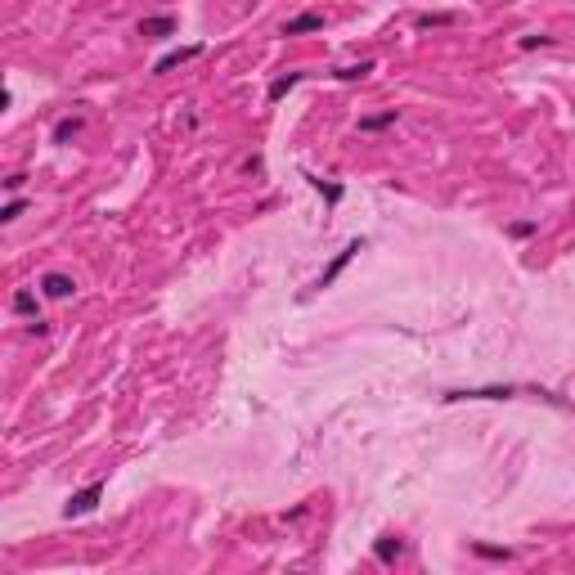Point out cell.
<instances>
[{
    "mask_svg": "<svg viewBox=\"0 0 575 575\" xmlns=\"http://www.w3.org/2000/svg\"><path fill=\"white\" fill-rule=\"evenodd\" d=\"M99 499H104V481H90L85 490H77V495L63 504V517H68V521H72V517H85V512L99 508Z\"/></svg>",
    "mask_w": 575,
    "mask_h": 575,
    "instance_id": "6da1fadb",
    "label": "cell"
},
{
    "mask_svg": "<svg viewBox=\"0 0 575 575\" xmlns=\"http://www.w3.org/2000/svg\"><path fill=\"white\" fill-rule=\"evenodd\" d=\"M360 252H364V243H360V238H356V243H346V248H341V252L333 256V261H328V270L320 274V284H315V288H333V284H337V274H341V270H346V265H351V261H356V256H360Z\"/></svg>",
    "mask_w": 575,
    "mask_h": 575,
    "instance_id": "7a4b0ae2",
    "label": "cell"
},
{
    "mask_svg": "<svg viewBox=\"0 0 575 575\" xmlns=\"http://www.w3.org/2000/svg\"><path fill=\"white\" fill-rule=\"evenodd\" d=\"M202 54V45H180V50H171V54H162L153 63V77H167L171 68H180V63H189V59H198Z\"/></svg>",
    "mask_w": 575,
    "mask_h": 575,
    "instance_id": "3957f363",
    "label": "cell"
},
{
    "mask_svg": "<svg viewBox=\"0 0 575 575\" xmlns=\"http://www.w3.org/2000/svg\"><path fill=\"white\" fill-rule=\"evenodd\" d=\"M140 36H144V41H162V36H176V18H171V14L140 18Z\"/></svg>",
    "mask_w": 575,
    "mask_h": 575,
    "instance_id": "277c9868",
    "label": "cell"
},
{
    "mask_svg": "<svg viewBox=\"0 0 575 575\" xmlns=\"http://www.w3.org/2000/svg\"><path fill=\"white\" fill-rule=\"evenodd\" d=\"M305 32H324V14L320 9H305V14L284 23V36H305Z\"/></svg>",
    "mask_w": 575,
    "mask_h": 575,
    "instance_id": "5b68a950",
    "label": "cell"
},
{
    "mask_svg": "<svg viewBox=\"0 0 575 575\" xmlns=\"http://www.w3.org/2000/svg\"><path fill=\"white\" fill-rule=\"evenodd\" d=\"M41 292H45V297H54V301H68L72 292H77V284H72L68 274H59V270H50V274L41 279Z\"/></svg>",
    "mask_w": 575,
    "mask_h": 575,
    "instance_id": "8992f818",
    "label": "cell"
},
{
    "mask_svg": "<svg viewBox=\"0 0 575 575\" xmlns=\"http://www.w3.org/2000/svg\"><path fill=\"white\" fill-rule=\"evenodd\" d=\"M396 121H400V108H387V113L360 117V131H387V126H396Z\"/></svg>",
    "mask_w": 575,
    "mask_h": 575,
    "instance_id": "52a82bcc",
    "label": "cell"
},
{
    "mask_svg": "<svg viewBox=\"0 0 575 575\" xmlns=\"http://www.w3.org/2000/svg\"><path fill=\"white\" fill-rule=\"evenodd\" d=\"M449 23H459V14H454V9H440V14H418V18H413V28L427 32V28H449Z\"/></svg>",
    "mask_w": 575,
    "mask_h": 575,
    "instance_id": "ba28073f",
    "label": "cell"
},
{
    "mask_svg": "<svg viewBox=\"0 0 575 575\" xmlns=\"http://www.w3.org/2000/svg\"><path fill=\"white\" fill-rule=\"evenodd\" d=\"M373 553H377V562H396L400 553H405V544H400L396 535H382V540L373 544Z\"/></svg>",
    "mask_w": 575,
    "mask_h": 575,
    "instance_id": "9c48e42d",
    "label": "cell"
},
{
    "mask_svg": "<svg viewBox=\"0 0 575 575\" xmlns=\"http://www.w3.org/2000/svg\"><path fill=\"white\" fill-rule=\"evenodd\" d=\"M81 126H85L81 117H63V121L54 126V135H50V140H54V144H68V140H77V135H81Z\"/></svg>",
    "mask_w": 575,
    "mask_h": 575,
    "instance_id": "30bf717a",
    "label": "cell"
},
{
    "mask_svg": "<svg viewBox=\"0 0 575 575\" xmlns=\"http://www.w3.org/2000/svg\"><path fill=\"white\" fill-rule=\"evenodd\" d=\"M301 81V72H284V77H274L270 81V90H265V95H270V104H279V99H284V95L292 90V85H297Z\"/></svg>",
    "mask_w": 575,
    "mask_h": 575,
    "instance_id": "8fae6325",
    "label": "cell"
},
{
    "mask_svg": "<svg viewBox=\"0 0 575 575\" xmlns=\"http://www.w3.org/2000/svg\"><path fill=\"white\" fill-rule=\"evenodd\" d=\"M373 72V59H360V63H346V68H337L333 77L337 81H360V77H369Z\"/></svg>",
    "mask_w": 575,
    "mask_h": 575,
    "instance_id": "7c38bea8",
    "label": "cell"
},
{
    "mask_svg": "<svg viewBox=\"0 0 575 575\" xmlns=\"http://www.w3.org/2000/svg\"><path fill=\"white\" fill-rule=\"evenodd\" d=\"M472 553H476V557H490V562H508V557H512V548H495V544L472 540Z\"/></svg>",
    "mask_w": 575,
    "mask_h": 575,
    "instance_id": "4fadbf2b",
    "label": "cell"
},
{
    "mask_svg": "<svg viewBox=\"0 0 575 575\" xmlns=\"http://www.w3.org/2000/svg\"><path fill=\"white\" fill-rule=\"evenodd\" d=\"M305 180H310V185H315V189H320V193H324V198H328V202H333V207L341 202V193H346V189H341V185H328V180H320V176H305Z\"/></svg>",
    "mask_w": 575,
    "mask_h": 575,
    "instance_id": "5bb4252c",
    "label": "cell"
},
{
    "mask_svg": "<svg viewBox=\"0 0 575 575\" xmlns=\"http://www.w3.org/2000/svg\"><path fill=\"white\" fill-rule=\"evenodd\" d=\"M23 212H28V202H23V198H9L5 207H0V220H5V225H9V220H18Z\"/></svg>",
    "mask_w": 575,
    "mask_h": 575,
    "instance_id": "9a60e30c",
    "label": "cell"
},
{
    "mask_svg": "<svg viewBox=\"0 0 575 575\" xmlns=\"http://www.w3.org/2000/svg\"><path fill=\"white\" fill-rule=\"evenodd\" d=\"M9 305H14L18 315H36V297H32V292H14V301H9Z\"/></svg>",
    "mask_w": 575,
    "mask_h": 575,
    "instance_id": "2e32d148",
    "label": "cell"
},
{
    "mask_svg": "<svg viewBox=\"0 0 575 575\" xmlns=\"http://www.w3.org/2000/svg\"><path fill=\"white\" fill-rule=\"evenodd\" d=\"M544 45H553V36H521V50H544Z\"/></svg>",
    "mask_w": 575,
    "mask_h": 575,
    "instance_id": "e0dca14e",
    "label": "cell"
},
{
    "mask_svg": "<svg viewBox=\"0 0 575 575\" xmlns=\"http://www.w3.org/2000/svg\"><path fill=\"white\" fill-rule=\"evenodd\" d=\"M508 234H512V238H531V234H535V220H517Z\"/></svg>",
    "mask_w": 575,
    "mask_h": 575,
    "instance_id": "ac0fdd59",
    "label": "cell"
},
{
    "mask_svg": "<svg viewBox=\"0 0 575 575\" xmlns=\"http://www.w3.org/2000/svg\"><path fill=\"white\" fill-rule=\"evenodd\" d=\"M23 185H28V176H9V180H5V189H9V193H18Z\"/></svg>",
    "mask_w": 575,
    "mask_h": 575,
    "instance_id": "d6986e66",
    "label": "cell"
}]
</instances>
